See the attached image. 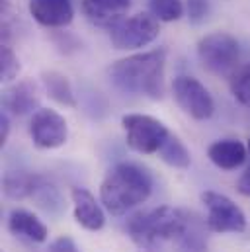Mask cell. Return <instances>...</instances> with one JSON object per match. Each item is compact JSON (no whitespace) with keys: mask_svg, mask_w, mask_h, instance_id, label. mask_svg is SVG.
<instances>
[{"mask_svg":"<svg viewBox=\"0 0 250 252\" xmlns=\"http://www.w3.org/2000/svg\"><path fill=\"white\" fill-rule=\"evenodd\" d=\"M164 68L166 51L153 49L120 59L108 68L114 86L129 94H141L151 100H162L164 96Z\"/></svg>","mask_w":250,"mask_h":252,"instance_id":"6da1fadb","label":"cell"},{"mask_svg":"<svg viewBox=\"0 0 250 252\" xmlns=\"http://www.w3.org/2000/svg\"><path fill=\"white\" fill-rule=\"evenodd\" d=\"M153 191L151 174L133 164L120 162L108 170L100 186V201L112 215H124L129 209L145 203Z\"/></svg>","mask_w":250,"mask_h":252,"instance_id":"7a4b0ae2","label":"cell"},{"mask_svg":"<svg viewBox=\"0 0 250 252\" xmlns=\"http://www.w3.org/2000/svg\"><path fill=\"white\" fill-rule=\"evenodd\" d=\"M189 223V213L172 205H160L156 209L131 217L127 223V233L137 249L153 252L168 241L178 243Z\"/></svg>","mask_w":250,"mask_h":252,"instance_id":"3957f363","label":"cell"},{"mask_svg":"<svg viewBox=\"0 0 250 252\" xmlns=\"http://www.w3.org/2000/svg\"><path fill=\"white\" fill-rule=\"evenodd\" d=\"M201 66L215 76H233L239 64V41L227 32H213L197 41Z\"/></svg>","mask_w":250,"mask_h":252,"instance_id":"277c9868","label":"cell"},{"mask_svg":"<svg viewBox=\"0 0 250 252\" xmlns=\"http://www.w3.org/2000/svg\"><path fill=\"white\" fill-rule=\"evenodd\" d=\"M122 127L127 147L139 155H156L170 135L160 120L147 114H125Z\"/></svg>","mask_w":250,"mask_h":252,"instance_id":"5b68a950","label":"cell"},{"mask_svg":"<svg viewBox=\"0 0 250 252\" xmlns=\"http://www.w3.org/2000/svg\"><path fill=\"white\" fill-rule=\"evenodd\" d=\"M160 33V22L151 12H139L124 18L114 28H110L112 45L120 51L141 49L153 43Z\"/></svg>","mask_w":250,"mask_h":252,"instance_id":"8992f818","label":"cell"},{"mask_svg":"<svg viewBox=\"0 0 250 252\" xmlns=\"http://www.w3.org/2000/svg\"><path fill=\"white\" fill-rule=\"evenodd\" d=\"M201 201L207 209L205 223L213 233H243L247 231V215L245 211L225 193L219 191H203Z\"/></svg>","mask_w":250,"mask_h":252,"instance_id":"52a82bcc","label":"cell"},{"mask_svg":"<svg viewBox=\"0 0 250 252\" xmlns=\"http://www.w3.org/2000/svg\"><path fill=\"white\" fill-rule=\"evenodd\" d=\"M172 94L176 104L186 112L189 118L197 122H205L215 112V102L209 94V90L193 76H176L172 82Z\"/></svg>","mask_w":250,"mask_h":252,"instance_id":"ba28073f","label":"cell"},{"mask_svg":"<svg viewBox=\"0 0 250 252\" xmlns=\"http://www.w3.org/2000/svg\"><path fill=\"white\" fill-rule=\"evenodd\" d=\"M30 137L37 149H59L66 143V120L57 110L37 108L30 120Z\"/></svg>","mask_w":250,"mask_h":252,"instance_id":"9c48e42d","label":"cell"},{"mask_svg":"<svg viewBox=\"0 0 250 252\" xmlns=\"http://www.w3.org/2000/svg\"><path fill=\"white\" fill-rule=\"evenodd\" d=\"M72 197V213L74 221L86 229V231H100L106 225V215L100 205V201L94 197L92 191L86 188H72L70 189Z\"/></svg>","mask_w":250,"mask_h":252,"instance_id":"30bf717a","label":"cell"},{"mask_svg":"<svg viewBox=\"0 0 250 252\" xmlns=\"http://www.w3.org/2000/svg\"><path fill=\"white\" fill-rule=\"evenodd\" d=\"M28 10L31 18L45 28H64L74 18L72 0H30Z\"/></svg>","mask_w":250,"mask_h":252,"instance_id":"8fae6325","label":"cell"},{"mask_svg":"<svg viewBox=\"0 0 250 252\" xmlns=\"http://www.w3.org/2000/svg\"><path fill=\"white\" fill-rule=\"evenodd\" d=\"M82 14L100 28H114L131 8V0H82Z\"/></svg>","mask_w":250,"mask_h":252,"instance_id":"7c38bea8","label":"cell"},{"mask_svg":"<svg viewBox=\"0 0 250 252\" xmlns=\"http://www.w3.org/2000/svg\"><path fill=\"white\" fill-rule=\"evenodd\" d=\"M2 106L14 116H26L39 106L37 86L31 80H20L2 92Z\"/></svg>","mask_w":250,"mask_h":252,"instance_id":"4fadbf2b","label":"cell"},{"mask_svg":"<svg viewBox=\"0 0 250 252\" xmlns=\"http://www.w3.org/2000/svg\"><path fill=\"white\" fill-rule=\"evenodd\" d=\"M207 157L217 168L235 170L249 158V147H245L239 139H219L209 145Z\"/></svg>","mask_w":250,"mask_h":252,"instance_id":"5bb4252c","label":"cell"},{"mask_svg":"<svg viewBox=\"0 0 250 252\" xmlns=\"http://www.w3.org/2000/svg\"><path fill=\"white\" fill-rule=\"evenodd\" d=\"M8 231L31 243H45L49 237L47 225L28 209H14L8 215Z\"/></svg>","mask_w":250,"mask_h":252,"instance_id":"9a60e30c","label":"cell"},{"mask_svg":"<svg viewBox=\"0 0 250 252\" xmlns=\"http://www.w3.org/2000/svg\"><path fill=\"white\" fill-rule=\"evenodd\" d=\"M41 82H43L45 92L49 94V98L55 100L59 106H64V108H74L76 106L72 86H70L68 78L62 72L45 70V72H41Z\"/></svg>","mask_w":250,"mask_h":252,"instance_id":"2e32d148","label":"cell"},{"mask_svg":"<svg viewBox=\"0 0 250 252\" xmlns=\"http://www.w3.org/2000/svg\"><path fill=\"white\" fill-rule=\"evenodd\" d=\"M41 176L37 174H28V172H10L2 180V191L10 199H26L33 197L35 188L39 184Z\"/></svg>","mask_w":250,"mask_h":252,"instance_id":"e0dca14e","label":"cell"},{"mask_svg":"<svg viewBox=\"0 0 250 252\" xmlns=\"http://www.w3.org/2000/svg\"><path fill=\"white\" fill-rule=\"evenodd\" d=\"M156 155L160 157L162 162H166L172 168L184 170V168H188L191 164V157H189L188 147L180 141V137H176L172 133L168 135V139L164 141V145L160 147V151Z\"/></svg>","mask_w":250,"mask_h":252,"instance_id":"ac0fdd59","label":"cell"},{"mask_svg":"<svg viewBox=\"0 0 250 252\" xmlns=\"http://www.w3.org/2000/svg\"><path fill=\"white\" fill-rule=\"evenodd\" d=\"M33 199L37 201V205H39L41 209H45L47 213H53V215L61 213L62 207H64L59 189L55 188L51 182H47L43 176H41V180H39V184H37V188H35Z\"/></svg>","mask_w":250,"mask_h":252,"instance_id":"d6986e66","label":"cell"},{"mask_svg":"<svg viewBox=\"0 0 250 252\" xmlns=\"http://www.w3.org/2000/svg\"><path fill=\"white\" fill-rule=\"evenodd\" d=\"M151 14L158 22H178L184 16V2L182 0H149Z\"/></svg>","mask_w":250,"mask_h":252,"instance_id":"ffe728a7","label":"cell"},{"mask_svg":"<svg viewBox=\"0 0 250 252\" xmlns=\"http://www.w3.org/2000/svg\"><path fill=\"white\" fill-rule=\"evenodd\" d=\"M231 92L241 104L250 106V63L231 76Z\"/></svg>","mask_w":250,"mask_h":252,"instance_id":"44dd1931","label":"cell"},{"mask_svg":"<svg viewBox=\"0 0 250 252\" xmlns=\"http://www.w3.org/2000/svg\"><path fill=\"white\" fill-rule=\"evenodd\" d=\"M20 72V61L14 53V49L10 47L8 41H2L0 47V76L2 82H12Z\"/></svg>","mask_w":250,"mask_h":252,"instance_id":"7402d4cb","label":"cell"},{"mask_svg":"<svg viewBox=\"0 0 250 252\" xmlns=\"http://www.w3.org/2000/svg\"><path fill=\"white\" fill-rule=\"evenodd\" d=\"M186 10L191 24H201L209 14V2L207 0H188Z\"/></svg>","mask_w":250,"mask_h":252,"instance_id":"603a6c76","label":"cell"},{"mask_svg":"<svg viewBox=\"0 0 250 252\" xmlns=\"http://www.w3.org/2000/svg\"><path fill=\"white\" fill-rule=\"evenodd\" d=\"M47 252H80V249L76 247V243L68 235H61L53 243H49Z\"/></svg>","mask_w":250,"mask_h":252,"instance_id":"cb8c5ba5","label":"cell"},{"mask_svg":"<svg viewBox=\"0 0 250 252\" xmlns=\"http://www.w3.org/2000/svg\"><path fill=\"white\" fill-rule=\"evenodd\" d=\"M247 147H249V158H250V139ZM237 191L243 193L245 197H250V166H249V170L239 178V182H237Z\"/></svg>","mask_w":250,"mask_h":252,"instance_id":"d4e9b609","label":"cell"},{"mask_svg":"<svg viewBox=\"0 0 250 252\" xmlns=\"http://www.w3.org/2000/svg\"><path fill=\"white\" fill-rule=\"evenodd\" d=\"M8 135H10V120H8V114L2 112L0 114V145L4 147L6 141H8Z\"/></svg>","mask_w":250,"mask_h":252,"instance_id":"484cf974","label":"cell"}]
</instances>
